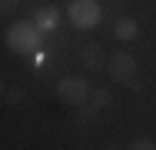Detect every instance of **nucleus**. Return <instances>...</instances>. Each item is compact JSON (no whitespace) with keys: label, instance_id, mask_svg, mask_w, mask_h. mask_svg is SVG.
<instances>
[{"label":"nucleus","instance_id":"f257e3e1","mask_svg":"<svg viewBox=\"0 0 156 150\" xmlns=\"http://www.w3.org/2000/svg\"><path fill=\"white\" fill-rule=\"evenodd\" d=\"M40 43H43V30L37 27L33 20H17V24L7 27V47H10L13 54H20V57L37 54Z\"/></svg>","mask_w":156,"mask_h":150},{"label":"nucleus","instance_id":"f03ea898","mask_svg":"<svg viewBox=\"0 0 156 150\" xmlns=\"http://www.w3.org/2000/svg\"><path fill=\"white\" fill-rule=\"evenodd\" d=\"M90 93H93V87H90L87 77H80V73H70V77H63L60 84H57V97H60L66 107H80V103H87Z\"/></svg>","mask_w":156,"mask_h":150},{"label":"nucleus","instance_id":"7ed1b4c3","mask_svg":"<svg viewBox=\"0 0 156 150\" xmlns=\"http://www.w3.org/2000/svg\"><path fill=\"white\" fill-rule=\"evenodd\" d=\"M66 13H70V24L80 27V30H93L103 20V7L96 0H70Z\"/></svg>","mask_w":156,"mask_h":150},{"label":"nucleus","instance_id":"20e7f679","mask_svg":"<svg viewBox=\"0 0 156 150\" xmlns=\"http://www.w3.org/2000/svg\"><path fill=\"white\" fill-rule=\"evenodd\" d=\"M106 73H110V80H116V84H133V80H136V57H129L126 50L110 54Z\"/></svg>","mask_w":156,"mask_h":150},{"label":"nucleus","instance_id":"39448f33","mask_svg":"<svg viewBox=\"0 0 156 150\" xmlns=\"http://www.w3.org/2000/svg\"><path fill=\"white\" fill-rule=\"evenodd\" d=\"M106 50H103V47H100V43H96V40H90V43H83V47H80V63H83V67H87V70H106Z\"/></svg>","mask_w":156,"mask_h":150},{"label":"nucleus","instance_id":"423d86ee","mask_svg":"<svg viewBox=\"0 0 156 150\" xmlns=\"http://www.w3.org/2000/svg\"><path fill=\"white\" fill-rule=\"evenodd\" d=\"M33 24H37V27H40L43 33H47V30H53L57 24H60V10L47 3V7H40V10L33 13Z\"/></svg>","mask_w":156,"mask_h":150},{"label":"nucleus","instance_id":"0eeeda50","mask_svg":"<svg viewBox=\"0 0 156 150\" xmlns=\"http://www.w3.org/2000/svg\"><path fill=\"white\" fill-rule=\"evenodd\" d=\"M136 33H140V24H136L133 17H120L116 27H113V37H116V40H126V43L136 40Z\"/></svg>","mask_w":156,"mask_h":150},{"label":"nucleus","instance_id":"6e6552de","mask_svg":"<svg viewBox=\"0 0 156 150\" xmlns=\"http://www.w3.org/2000/svg\"><path fill=\"white\" fill-rule=\"evenodd\" d=\"M96 120H100V110H96L93 103H90V107H87V103L76 107V123H80V127H93Z\"/></svg>","mask_w":156,"mask_h":150},{"label":"nucleus","instance_id":"1a4fd4ad","mask_svg":"<svg viewBox=\"0 0 156 150\" xmlns=\"http://www.w3.org/2000/svg\"><path fill=\"white\" fill-rule=\"evenodd\" d=\"M90 103H93L96 110H103V107H110V103H113V93H110V90H93V93H90Z\"/></svg>","mask_w":156,"mask_h":150},{"label":"nucleus","instance_id":"9d476101","mask_svg":"<svg viewBox=\"0 0 156 150\" xmlns=\"http://www.w3.org/2000/svg\"><path fill=\"white\" fill-rule=\"evenodd\" d=\"M129 147H133V150H153L156 144H153V140H150V137H136V140H133Z\"/></svg>","mask_w":156,"mask_h":150},{"label":"nucleus","instance_id":"9b49d317","mask_svg":"<svg viewBox=\"0 0 156 150\" xmlns=\"http://www.w3.org/2000/svg\"><path fill=\"white\" fill-rule=\"evenodd\" d=\"M7 100H10V103H20V100H23V90H20V87H10V90H7Z\"/></svg>","mask_w":156,"mask_h":150},{"label":"nucleus","instance_id":"f8f14e48","mask_svg":"<svg viewBox=\"0 0 156 150\" xmlns=\"http://www.w3.org/2000/svg\"><path fill=\"white\" fill-rule=\"evenodd\" d=\"M13 7H17V0H0V10H3V13H10Z\"/></svg>","mask_w":156,"mask_h":150}]
</instances>
